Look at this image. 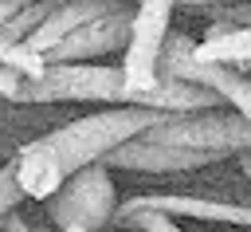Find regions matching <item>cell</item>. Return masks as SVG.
Returning a JSON list of instances; mask_svg holds the SVG:
<instances>
[{
    "label": "cell",
    "instance_id": "5b68a950",
    "mask_svg": "<svg viewBox=\"0 0 251 232\" xmlns=\"http://www.w3.org/2000/svg\"><path fill=\"white\" fill-rule=\"evenodd\" d=\"M196 63H251V24L247 28H212L208 39L192 47Z\"/></svg>",
    "mask_w": 251,
    "mask_h": 232
},
{
    "label": "cell",
    "instance_id": "8992f818",
    "mask_svg": "<svg viewBox=\"0 0 251 232\" xmlns=\"http://www.w3.org/2000/svg\"><path fill=\"white\" fill-rule=\"evenodd\" d=\"M118 216H129V220H122V224H137L141 232H180V228L173 224V216L161 212V208H133V212H118Z\"/></svg>",
    "mask_w": 251,
    "mask_h": 232
},
{
    "label": "cell",
    "instance_id": "3957f363",
    "mask_svg": "<svg viewBox=\"0 0 251 232\" xmlns=\"http://www.w3.org/2000/svg\"><path fill=\"white\" fill-rule=\"evenodd\" d=\"M114 212V185L106 177V169H78V177L67 185L63 201L55 204V220L63 224V232H90L98 224H106V216Z\"/></svg>",
    "mask_w": 251,
    "mask_h": 232
},
{
    "label": "cell",
    "instance_id": "6da1fadb",
    "mask_svg": "<svg viewBox=\"0 0 251 232\" xmlns=\"http://www.w3.org/2000/svg\"><path fill=\"white\" fill-rule=\"evenodd\" d=\"M157 110H106V114H94V118H82L75 126H63L31 145L20 149L16 157V185L24 197H35V201H51L55 189H63V181L78 169H86L98 153H110L118 149L126 138L157 126Z\"/></svg>",
    "mask_w": 251,
    "mask_h": 232
},
{
    "label": "cell",
    "instance_id": "277c9868",
    "mask_svg": "<svg viewBox=\"0 0 251 232\" xmlns=\"http://www.w3.org/2000/svg\"><path fill=\"white\" fill-rule=\"evenodd\" d=\"M145 142L153 145H180V149H192V145H208V149H239V145H251V122L239 114V118H227V114H216V118H188L180 126H161L157 130L149 126Z\"/></svg>",
    "mask_w": 251,
    "mask_h": 232
},
{
    "label": "cell",
    "instance_id": "9c48e42d",
    "mask_svg": "<svg viewBox=\"0 0 251 232\" xmlns=\"http://www.w3.org/2000/svg\"><path fill=\"white\" fill-rule=\"evenodd\" d=\"M20 8H24V0H0V28H4V24L20 12Z\"/></svg>",
    "mask_w": 251,
    "mask_h": 232
},
{
    "label": "cell",
    "instance_id": "ba28073f",
    "mask_svg": "<svg viewBox=\"0 0 251 232\" xmlns=\"http://www.w3.org/2000/svg\"><path fill=\"white\" fill-rule=\"evenodd\" d=\"M20 94H24V75L0 63V98H12V102H20Z\"/></svg>",
    "mask_w": 251,
    "mask_h": 232
},
{
    "label": "cell",
    "instance_id": "52a82bcc",
    "mask_svg": "<svg viewBox=\"0 0 251 232\" xmlns=\"http://www.w3.org/2000/svg\"><path fill=\"white\" fill-rule=\"evenodd\" d=\"M16 197H24V193H20V185H16V161H12L8 169H0V212H8Z\"/></svg>",
    "mask_w": 251,
    "mask_h": 232
},
{
    "label": "cell",
    "instance_id": "7a4b0ae2",
    "mask_svg": "<svg viewBox=\"0 0 251 232\" xmlns=\"http://www.w3.org/2000/svg\"><path fill=\"white\" fill-rule=\"evenodd\" d=\"M173 8H176V0H137L126 59H122L126 102H141V94L161 87V51H165V39H169Z\"/></svg>",
    "mask_w": 251,
    "mask_h": 232
}]
</instances>
